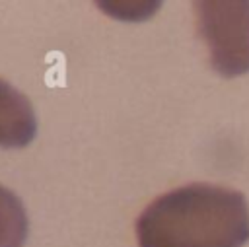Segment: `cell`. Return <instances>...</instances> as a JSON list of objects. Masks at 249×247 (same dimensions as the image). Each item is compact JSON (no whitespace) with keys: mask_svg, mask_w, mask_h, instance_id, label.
Returning <instances> with one entry per match:
<instances>
[{"mask_svg":"<svg viewBox=\"0 0 249 247\" xmlns=\"http://www.w3.org/2000/svg\"><path fill=\"white\" fill-rule=\"evenodd\" d=\"M138 247H243L249 206L239 191L191 183L152 200L136 220Z\"/></svg>","mask_w":249,"mask_h":247,"instance_id":"6da1fadb","label":"cell"},{"mask_svg":"<svg viewBox=\"0 0 249 247\" xmlns=\"http://www.w3.org/2000/svg\"><path fill=\"white\" fill-rule=\"evenodd\" d=\"M198 31L224 76L249 72V2H196Z\"/></svg>","mask_w":249,"mask_h":247,"instance_id":"7a4b0ae2","label":"cell"},{"mask_svg":"<svg viewBox=\"0 0 249 247\" xmlns=\"http://www.w3.org/2000/svg\"><path fill=\"white\" fill-rule=\"evenodd\" d=\"M37 132L31 101L0 78V148H23Z\"/></svg>","mask_w":249,"mask_h":247,"instance_id":"3957f363","label":"cell"},{"mask_svg":"<svg viewBox=\"0 0 249 247\" xmlns=\"http://www.w3.org/2000/svg\"><path fill=\"white\" fill-rule=\"evenodd\" d=\"M29 220L16 193L0 185V247H23Z\"/></svg>","mask_w":249,"mask_h":247,"instance_id":"277c9868","label":"cell"}]
</instances>
